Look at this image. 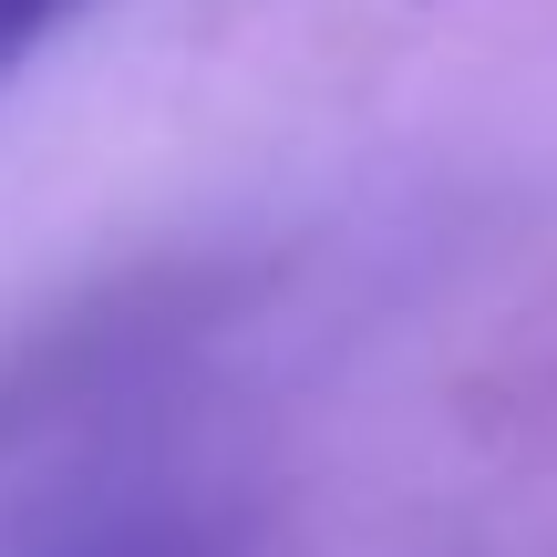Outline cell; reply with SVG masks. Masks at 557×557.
<instances>
[{"mask_svg": "<svg viewBox=\"0 0 557 557\" xmlns=\"http://www.w3.org/2000/svg\"><path fill=\"white\" fill-rule=\"evenodd\" d=\"M62 11H73V0H0V73H11V62H21V52H32V41H41V32H52V21H62Z\"/></svg>", "mask_w": 557, "mask_h": 557, "instance_id": "1", "label": "cell"}]
</instances>
